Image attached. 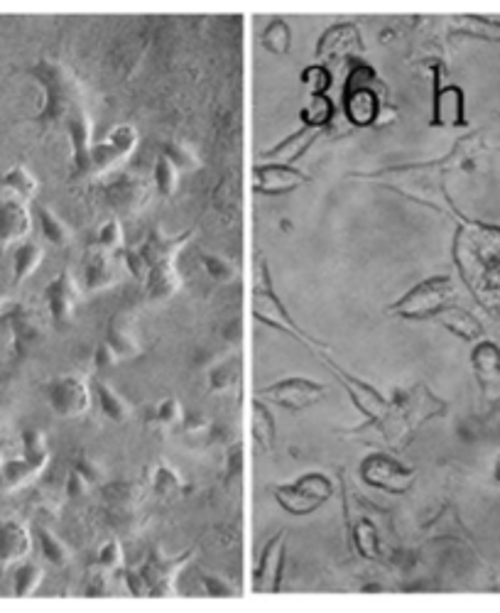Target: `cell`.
<instances>
[{"mask_svg":"<svg viewBox=\"0 0 500 613\" xmlns=\"http://www.w3.org/2000/svg\"><path fill=\"white\" fill-rule=\"evenodd\" d=\"M456 32H464V35L481 37V40L500 42V20L491 18H459L454 23Z\"/></svg>","mask_w":500,"mask_h":613,"instance_id":"obj_45","label":"cell"},{"mask_svg":"<svg viewBox=\"0 0 500 613\" xmlns=\"http://www.w3.org/2000/svg\"><path fill=\"white\" fill-rule=\"evenodd\" d=\"M145 295L152 302H165L182 287V275L177 270V260H162V263L152 265L148 278L143 280Z\"/></svg>","mask_w":500,"mask_h":613,"instance_id":"obj_26","label":"cell"},{"mask_svg":"<svg viewBox=\"0 0 500 613\" xmlns=\"http://www.w3.org/2000/svg\"><path fill=\"white\" fill-rule=\"evenodd\" d=\"M74 469L79 471L81 476H84L86 481H89L91 486H101L103 484V469L101 464L96 459H91L89 454H79L74 461Z\"/></svg>","mask_w":500,"mask_h":613,"instance_id":"obj_51","label":"cell"},{"mask_svg":"<svg viewBox=\"0 0 500 613\" xmlns=\"http://www.w3.org/2000/svg\"><path fill=\"white\" fill-rule=\"evenodd\" d=\"M123 256H113V253L99 251L91 248L86 251L84 265H81V282H84L86 292H99L118 282V273H121V260Z\"/></svg>","mask_w":500,"mask_h":613,"instance_id":"obj_19","label":"cell"},{"mask_svg":"<svg viewBox=\"0 0 500 613\" xmlns=\"http://www.w3.org/2000/svg\"><path fill=\"white\" fill-rule=\"evenodd\" d=\"M285 557H287V533L285 530H280V533L270 537L263 555H260L258 567H255L253 589L258 591V594H277V591H280Z\"/></svg>","mask_w":500,"mask_h":613,"instance_id":"obj_13","label":"cell"},{"mask_svg":"<svg viewBox=\"0 0 500 613\" xmlns=\"http://www.w3.org/2000/svg\"><path fill=\"white\" fill-rule=\"evenodd\" d=\"M216 209L224 216L236 219L241 214V189H238V179H224L216 189Z\"/></svg>","mask_w":500,"mask_h":613,"instance_id":"obj_47","label":"cell"},{"mask_svg":"<svg viewBox=\"0 0 500 613\" xmlns=\"http://www.w3.org/2000/svg\"><path fill=\"white\" fill-rule=\"evenodd\" d=\"M42 258H45V251H42L40 243L35 241H23L18 248H15V258H13V273H15V285L25 282L30 275H35V270L42 265Z\"/></svg>","mask_w":500,"mask_h":613,"instance_id":"obj_36","label":"cell"},{"mask_svg":"<svg viewBox=\"0 0 500 613\" xmlns=\"http://www.w3.org/2000/svg\"><path fill=\"white\" fill-rule=\"evenodd\" d=\"M32 550V533L18 518H0V567L23 562Z\"/></svg>","mask_w":500,"mask_h":613,"instance_id":"obj_22","label":"cell"},{"mask_svg":"<svg viewBox=\"0 0 500 613\" xmlns=\"http://www.w3.org/2000/svg\"><path fill=\"white\" fill-rule=\"evenodd\" d=\"M466 287L474 292L478 305L500 322V258L478 268L476 273L466 280Z\"/></svg>","mask_w":500,"mask_h":613,"instance_id":"obj_23","label":"cell"},{"mask_svg":"<svg viewBox=\"0 0 500 613\" xmlns=\"http://www.w3.org/2000/svg\"><path fill=\"white\" fill-rule=\"evenodd\" d=\"M214 422L209 420V417L199 415V412H194V415H184L182 420V432L187 437H209V430Z\"/></svg>","mask_w":500,"mask_h":613,"instance_id":"obj_52","label":"cell"},{"mask_svg":"<svg viewBox=\"0 0 500 613\" xmlns=\"http://www.w3.org/2000/svg\"><path fill=\"white\" fill-rule=\"evenodd\" d=\"M201 265H204L206 275L216 282H233L238 278V268L231 260L219 256V253H204L201 256Z\"/></svg>","mask_w":500,"mask_h":613,"instance_id":"obj_48","label":"cell"},{"mask_svg":"<svg viewBox=\"0 0 500 613\" xmlns=\"http://www.w3.org/2000/svg\"><path fill=\"white\" fill-rule=\"evenodd\" d=\"M250 432H253L255 442L270 452L275 447V420L273 412L260 398L253 400V412H250Z\"/></svg>","mask_w":500,"mask_h":613,"instance_id":"obj_35","label":"cell"},{"mask_svg":"<svg viewBox=\"0 0 500 613\" xmlns=\"http://www.w3.org/2000/svg\"><path fill=\"white\" fill-rule=\"evenodd\" d=\"M152 187L138 175H116L103 187V197L118 216H135L150 202Z\"/></svg>","mask_w":500,"mask_h":613,"instance_id":"obj_12","label":"cell"},{"mask_svg":"<svg viewBox=\"0 0 500 613\" xmlns=\"http://www.w3.org/2000/svg\"><path fill=\"white\" fill-rule=\"evenodd\" d=\"M27 72L35 77L37 84L45 91V106L37 113V123L42 126H62L69 118L84 111V89H81L79 79L74 77L72 69L67 64L57 62V59L42 57L40 62L32 64Z\"/></svg>","mask_w":500,"mask_h":613,"instance_id":"obj_1","label":"cell"},{"mask_svg":"<svg viewBox=\"0 0 500 613\" xmlns=\"http://www.w3.org/2000/svg\"><path fill=\"white\" fill-rule=\"evenodd\" d=\"M91 390H94L96 403H99V410L103 412L106 420L116 422V425H123V422H128L130 417H133V405H130L113 385L103 381V378H94Z\"/></svg>","mask_w":500,"mask_h":613,"instance_id":"obj_27","label":"cell"},{"mask_svg":"<svg viewBox=\"0 0 500 613\" xmlns=\"http://www.w3.org/2000/svg\"><path fill=\"white\" fill-rule=\"evenodd\" d=\"M184 410L182 403L177 398H162L160 403H155L145 415V422L157 432H172L177 427H182Z\"/></svg>","mask_w":500,"mask_h":613,"instance_id":"obj_32","label":"cell"},{"mask_svg":"<svg viewBox=\"0 0 500 613\" xmlns=\"http://www.w3.org/2000/svg\"><path fill=\"white\" fill-rule=\"evenodd\" d=\"M456 300H459V292H456L454 280L447 275H437L407 290L400 300L388 307V314L400 319H434L439 312L456 305Z\"/></svg>","mask_w":500,"mask_h":613,"instance_id":"obj_4","label":"cell"},{"mask_svg":"<svg viewBox=\"0 0 500 613\" xmlns=\"http://www.w3.org/2000/svg\"><path fill=\"white\" fill-rule=\"evenodd\" d=\"M91 572L101 574V577L113 579L123 572V547L118 537H108L94 552V562H91Z\"/></svg>","mask_w":500,"mask_h":613,"instance_id":"obj_31","label":"cell"},{"mask_svg":"<svg viewBox=\"0 0 500 613\" xmlns=\"http://www.w3.org/2000/svg\"><path fill=\"white\" fill-rule=\"evenodd\" d=\"M250 309H253V317L258 319L260 324H268V327L275 329V332L292 336V339L300 341V344L304 346H309V349L326 351V346L322 344V341H317L314 336L304 334L302 329L297 327L292 314L287 312L280 297L275 295L265 260H258V265H255V285H253V302H250Z\"/></svg>","mask_w":500,"mask_h":613,"instance_id":"obj_3","label":"cell"},{"mask_svg":"<svg viewBox=\"0 0 500 613\" xmlns=\"http://www.w3.org/2000/svg\"><path fill=\"white\" fill-rule=\"evenodd\" d=\"M263 47L273 54H287L292 50V30L285 20H273L263 30Z\"/></svg>","mask_w":500,"mask_h":613,"instance_id":"obj_46","label":"cell"},{"mask_svg":"<svg viewBox=\"0 0 500 613\" xmlns=\"http://www.w3.org/2000/svg\"><path fill=\"white\" fill-rule=\"evenodd\" d=\"M356 89H373V91L383 89V86H380L378 74H375V69L371 67V64L356 62L349 69V77H346L344 91H356Z\"/></svg>","mask_w":500,"mask_h":613,"instance_id":"obj_49","label":"cell"},{"mask_svg":"<svg viewBox=\"0 0 500 613\" xmlns=\"http://www.w3.org/2000/svg\"><path fill=\"white\" fill-rule=\"evenodd\" d=\"M103 344H106L108 349L118 356V361H128V358L140 356L143 346H140L133 314H128V312L113 314L111 322H108V327H106Z\"/></svg>","mask_w":500,"mask_h":613,"instance_id":"obj_20","label":"cell"},{"mask_svg":"<svg viewBox=\"0 0 500 613\" xmlns=\"http://www.w3.org/2000/svg\"><path fill=\"white\" fill-rule=\"evenodd\" d=\"M148 486L155 496L160 498H177L187 491L182 474L165 459H157L148 469Z\"/></svg>","mask_w":500,"mask_h":613,"instance_id":"obj_28","label":"cell"},{"mask_svg":"<svg viewBox=\"0 0 500 613\" xmlns=\"http://www.w3.org/2000/svg\"><path fill=\"white\" fill-rule=\"evenodd\" d=\"M194 550L177 557H167L160 547H152L150 555L135 569H125V584L133 596H175L177 577L192 562Z\"/></svg>","mask_w":500,"mask_h":613,"instance_id":"obj_2","label":"cell"},{"mask_svg":"<svg viewBox=\"0 0 500 613\" xmlns=\"http://www.w3.org/2000/svg\"><path fill=\"white\" fill-rule=\"evenodd\" d=\"M89 246L99 248V251L113 253V256H121L123 253V226H121V221H118V216H111L108 221H103L99 229H96Z\"/></svg>","mask_w":500,"mask_h":613,"instance_id":"obj_40","label":"cell"},{"mask_svg":"<svg viewBox=\"0 0 500 613\" xmlns=\"http://www.w3.org/2000/svg\"><path fill=\"white\" fill-rule=\"evenodd\" d=\"M23 459L37 471V474L45 471V466L50 464V447H47L45 432L35 430V427L23 432Z\"/></svg>","mask_w":500,"mask_h":613,"instance_id":"obj_38","label":"cell"},{"mask_svg":"<svg viewBox=\"0 0 500 613\" xmlns=\"http://www.w3.org/2000/svg\"><path fill=\"white\" fill-rule=\"evenodd\" d=\"M135 148H138V130L128 126V123H121V126L113 128L106 138L91 145L86 175H103V172L113 170L118 162H123L125 157L133 155Z\"/></svg>","mask_w":500,"mask_h":613,"instance_id":"obj_10","label":"cell"},{"mask_svg":"<svg viewBox=\"0 0 500 613\" xmlns=\"http://www.w3.org/2000/svg\"><path fill=\"white\" fill-rule=\"evenodd\" d=\"M326 366H329L331 371H334V376L339 378V383L344 385L346 390H349L351 403L356 405V410L361 412L363 417H366L368 425H373V422L383 420L385 412L390 410V400L385 398V395L380 393V390L375 388V385L361 381V378H356V376H353V373L344 371V368H341L339 363L331 361V358H326Z\"/></svg>","mask_w":500,"mask_h":613,"instance_id":"obj_11","label":"cell"},{"mask_svg":"<svg viewBox=\"0 0 500 613\" xmlns=\"http://www.w3.org/2000/svg\"><path fill=\"white\" fill-rule=\"evenodd\" d=\"M35 216H37V221H40L42 236H45L52 246L67 248L69 243L74 241L72 226H69L67 221H64L62 216H59L54 209H50L47 204H35Z\"/></svg>","mask_w":500,"mask_h":613,"instance_id":"obj_30","label":"cell"},{"mask_svg":"<svg viewBox=\"0 0 500 613\" xmlns=\"http://www.w3.org/2000/svg\"><path fill=\"white\" fill-rule=\"evenodd\" d=\"M45 579V572H42L40 564L35 562H20L15 567L13 574V584H15V596H32L37 591V587Z\"/></svg>","mask_w":500,"mask_h":613,"instance_id":"obj_44","label":"cell"},{"mask_svg":"<svg viewBox=\"0 0 500 613\" xmlns=\"http://www.w3.org/2000/svg\"><path fill=\"white\" fill-rule=\"evenodd\" d=\"M258 398L263 403H273L277 408H285L290 412H302L312 405L322 403L326 398V385L309 381L302 376H290L282 378V381L265 385L258 390Z\"/></svg>","mask_w":500,"mask_h":613,"instance_id":"obj_7","label":"cell"},{"mask_svg":"<svg viewBox=\"0 0 500 613\" xmlns=\"http://www.w3.org/2000/svg\"><path fill=\"white\" fill-rule=\"evenodd\" d=\"M434 322L442 324L444 329L451 334H456L459 339L464 341H478L483 336V324L478 322L471 312H466V309L451 305L444 309V312H439L437 317H434Z\"/></svg>","mask_w":500,"mask_h":613,"instance_id":"obj_29","label":"cell"},{"mask_svg":"<svg viewBox=\"0 0 500 613\" xmlns=\"http://www.w3.org/2000/svg\"><path fill=\"white\" fill-rule=\"evenodd\" d=\"M493 476H496V481H500V457L496 461V469H493Z\"/></svg>","mask_w":500,"mask_h":613,"instance_id":"obj_56","label":"cell"},{"mask_svg":"<svg viewBox=\"0 0 500 613\" xmlns=\"http://www.w3.org/2000/svg\"><path fill=\"white\" fill-rule=\"evenodd\" d=\"M0 187H3L8 194H15V197L25 199V202H32V199L37 197L40 182H37V177L32 175L25 165H15L0 177Z\"/></svg>","mask_w":500,"mask_h":613,"instance_id":"obj_34","label":"cell"},{"mask_svg":"<svg viewBox=\"0 0 500 613\" xmlns=\"http://www.w3.org/2000/svg\"><path fill=\"white\" fill-rule=\"evenodd\" d=\"M322 133H324V130H314V128L302 126L300 130H295L292 135H287L285 140H280L275 148L265 150L263 160L270 162V165H292V162L300 160V157L307 153L309 148H312L314 140H317Z\"/></svg>","mask_w":500,"mask_h":613,"instance_id":"obj_25","label":"cell"},{"mask_svg":"<svg viewBox=\"0 0 500 613\" xmlns=\"http://www.w3.org/2000/svg\"><path fill=\"white\" fill-rule=\"evenodd\" d=\"M434 128H461L466 126V99L461 86L439 84V69H434V101H432Z\"/></svg>","mask_w":500,"mask_h":613,"instance_id":"obj_15","label":"cell"},{"mask_svg":"<svg viewBox=\"0 0 500 613\" xmlns=\"http://www.w3.org/2000/svg\"><path fill=\"white\" fill-rule=\"evenodd\" d=\"M116 363H121L118 361V356L113 354L111 349H108L106 344H99V349H96V356H94V366H96V371L99 373H103V371H108V368H113L116 366Z\"/></svg>","mask_w":500,"mask_h":613,"instance_id":"obj_55","label":"cell"},{"mask_svg":"<svg viewBox=\"0 0 500 613\" xmlns=\"http://www.w3.org/2000/svg\"><path fill=\"white\" fill-rule=\"evenodd\" d=\"M361 52H363L361 32H358V27L353 23L331 25L317 42V59L319 64H324V67L329 62H341V59L356 57V54Z\"/></svg>","mask_w":500,"mask_h":613,"instance_id":"obj_14","label":"cell"},{"mask_svg":"<svg viewBox=\"0 0 500 613\" xmlns=\"http://www.w3.org/2000/svg\"><path fill=\"white\" fill-rule=\"evenodd\" d=\"M91 488H94V486H91L89 481H86L84 476L79 474V471H76V469L69 471L67 486H64V491H67V496H69V498H74V501H76V498H84L86 493L91 491Z\"/></svg>","mask_w":500,"mask_h":613,"instance_id":"obj_53","label":"cell"},{"mask_svg":"<svg viewBox=\"0 0 500 613\" xmlns=\"http://www.w3.org/2000/svg\"><path fill=\"white\" fill-rule=\"evenodd\" d=\"M415 469L405 466L390 454H371L361 461V479L371 488L385 493H407L415 484Z\"/></svg>","mask_w":500,"mask_h":613,"instance_id":"obj_9","label":"cell"},{"mask_svg":"<svg viewBox=\"0 0 500 613\" xmlns=\"http://www.w3.org/2000/svg\"><path fill=\"white\" fill-rule=\"evenodd\" d=\"M241 383V358H224L209 371V390L211 393H228Z\"/></svg>","mask_w":500,"mask_h":613,"instance_id":"obj_39","label":"cell"},{"mask_svg":"<svg viewBox=\"0 0 500 613\" xmlns=\"http://www.w3.org/2000/svg\"><path fill=\"white\" fill-rule=\"evenodd\" d=\"M331 72L324 64H312L302 72V84L307 86L312 96H326V91L331 89Z\"/></svg>","mask_w":500,"mask_h":613,"instance_id":"obj_50","label":"cell"},{"mask_svg":"<svg viewBox=\"0 0 500 613\" xmlns=\"http://www.w3.org/2000/svg\"><path fill=\"white\" fill-rule=\"evenodd\" d=\"M300 118L307 128L324 130L334 121V103H331L329 96H312L307 106L302 108Z\"/></svg>","mask_w":500,"mask_h":613,"instance_id":"obj_41","label":"cell"},{"mask_svg":"<svg viewBox=\"0 0 500 613\" xmlns=\"http://www.w3.org/2000/svg\"><path fill=\"white\" fill-rule=\"evenodd\" d=\"M273 496L280 503L282 511L292 515H309L319 511L334 496V484L324 474L314 471V474L300 476L292 484L273 486Z\"/></svg>","mask_w":500,"mask_h":613,"instance_id":"obj_6","label":"cell"},{"mask_svg":"<svg viewBox=\"0 0 500 613\" xmlns=\"http://www.w3.org/2000/svg\"><path fill=\"white\" fill-rule=\"evenodd\" d=\"M194 236V231H182L177 236H170L162 229H152L143 243L133 251L123 253V265L133 273L135 280L143 282L148 278L152 265L162 263V260H177L179 251L187 246L189 238Z\"/></svg>","mask_w":500,"mask_h":613,"instance_id":"obj_5","label":"cell"},{"mask_svg":"<svg viewBox=\"0 0 500 613\" xmlns=\"http://www.w3.org/2000/svg\"><path fill=\"white\" fill-rule=\"evenodd\" d=\"M32 229V214L25 199L15 194H0V246L25 241Z\"/></svg>","mask_w":500,"mask_h":613,"instance_id":"obj_18","label":"cell"},{"mask_svg":"<svg viewBox=\"0 0 500 613\" xmlns=\"http://www.w3.org/2000/svg\"><path fill=\"white\" fill-rule=\"evenodd\" d=\"M201 584H204L206 594L211 596H236V589H233L226 579L216 577V574H211V577H201Z\"/></svg>","mask_w":500,"mask_h":613,"instance_id":"obj_54","label":"cell"},{"mask_svg":"<svg viewBox=\"0 0 500 613\" xmlns=\"http://www.w3.org/2000/svg\"><path fill=\"white\" fill-rule=\"evenodd\" d=\"M35 540L37 545H40L42 557H45L52 567H67V564L72 562V550H69L67 542L57 533H52L47 525H35Z\"/></svg>","mask_w":500,"mask_h":613,"instance_id":"obj_33","label":"cell"},{"mask_svg":"<svg viewBox=\"0 0 500 613\" xmlns=\"http://www.w3.org/2000/svg\"><path fill=\"white\" fill-rule=\"evenodd\" d=\"M471 366L481 385L483 395L488 400L500 398V349L493 341H478L474 354H471Z\"/></svg>","mask_w":500,"mask_h":613,"instance_id":"obj_21","label":"cell"},{"mask_svg":"<svg viewBox=\"0 0 500 613\" xmlns=\"http://www.w3.org/2000/svg\"><path fill=\"white\" fill-rule=\"evenodd\" d=\"M351 540L358 555L363 560H378L380 557V537L375 525L368 518H358L351 528Z\"/></svg>","mask_w":500,"mask_h":613,"instance_id":"obj_37","label":"cell"},{"mask_svg":"<svg viewBox=\"0 0 500 613\" xmlns=\"http://www.w3.org/2000/svg\"><path fill=\"white\" fill-rule=\"evenodd\" d=\"M309 177L304 172L295 170L290 165H255L253 170V189L265 197H280V194H290L307 184Z\"/></svg>","mask_w":500,"mask_h":613,"instance_id":"obj_16","label":"cell"},{"mask_svg":"<svg viewBox=\"0 0 500 613\" xmlns=\"http://www.w3.org/2000/svg\"><path fill=\"white\" fill-rule=\"evenodd\" d=\"M160 155H165L167 160L177 167V170H199L201 167V160L197 157V153H194V150L189 148L184 140H177V138L165 140V143H162Z\"/></svg>","mask_w":500,"mask_h":613,"instance_id":"obj_43","label":"cell"},{"mask_svg":"<svg viewBox=\"0 0 500 613\" xmlns=\"http://www.w3.org/2000/svg\"><path fill=\"white\" fill-rule=\"evenodd\" d=\"M177 167L167 160L165 155H157L155 167H152V184H155L157 194L165 199H170L172 194L177 192L179 187V177H177Z\"/></svg>","mask_w":500,"mask_h":613,"instance_id":"obj_42","label":"cell"},{"mask_svg":"<svg viewBox=\"0 0 500 613\" xmlns=\"http://www.w3.org/2000/svg\"><path fill=\"white\" fill-rule=\"evenodd\" d=\"M45 302L47 309H50L52 322L57 324V327H67V324L72 322L76 302H79V285H76V278L69 270H62V273L45 287Z\"/></svg>","mask_w":500,"mask_h":613,"instance_id":"obj_17","label":"cell"},{"mask_svg":"<svg viewBox=\"0 0 500 613\" xmlns=\"http://www.w3.org/2000/svg\"><path fill=\"white\" fill-rule=\"evenodd\" d=\"M45 398L54 415L72 420L91 408V385L79 373H62L45 385Z\"/></svg>","mask_w":500,"mask_h":613,"instance_id":"obj_8","label":"cell"},{"mask_svg":"<svg viewBox=\"0 0 500 613\" xmlns=\"http://www.w3.org/2000/svg\"><path fill=\"white\" fill-rule=\"evenodd\" d=\"M380 108H383V101H380L378 91L373 89H356V91H344V113L346 121L356 128H368L378 123Z\"/></svg>","mask_w":500,"mask_h":613,"instance_id":"obj_24","label":"cell"}]
</instances>
